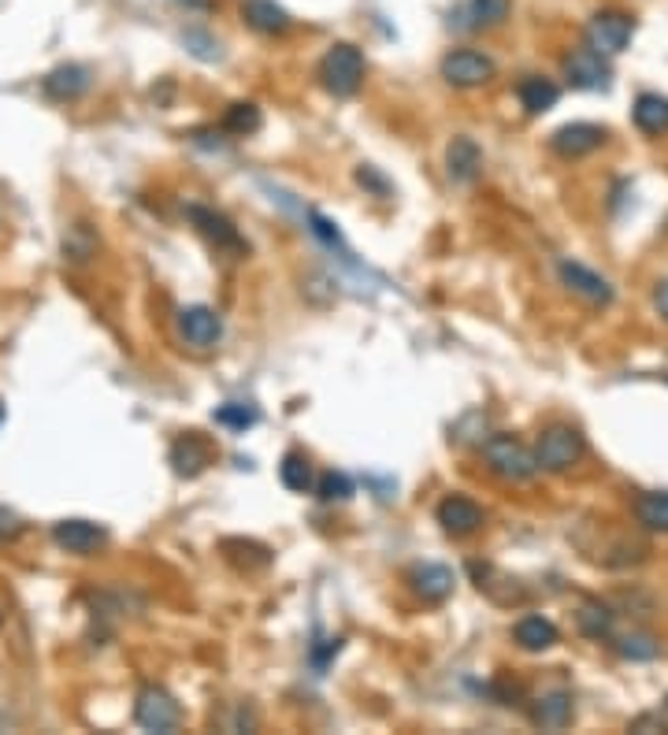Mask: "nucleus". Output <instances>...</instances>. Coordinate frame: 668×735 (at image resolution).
<instances>
[{
  "mask_svg": "<svg viewBox=\"0 0 668 735\" xmlns=\"http://www.w3.org/2000/svg\"><path fill=\"white\" fill-rule=\"evenodd\" d=\"M320 82L327 93H335V98H353L360 90V82H364V52L357 45H349V41H338L323 52L320 60Z\"/></svg>",
  "mask_w": 668,
  "mask_h": 735,
  "instance_id": "obj_1",
  "label": "nucleus"
},
{
  "mask_svg": "<svg viewBox=\"0 0 668 735\" xmlns=\"http://www.w3.org/2000/svg\"><path fill=\"white\" fill-rule=\"evenodd\" d=\"M483 461L497 479H505V483H527V479L538 472L535 453L520 439H513V435H491V439L483 442Z\"/></svg>",
  "mask_w": 668,
  "mask_h": 735,
  "instance_id": "obj_2",
  "label": "nucleus"
},
{
  "mask_svg": "<svg viewBox=\"0 0 668 735\" xmlns=\"http://www.w3.org/2000/svg\"><path fill=\"white\" fill-rule=\"evenodd\" d=\"M579 457H583V435L576 428H568V423H554V428L538 435L535 461L543 472H568L572 465H579Z\"/></svg>",
  "mask_w": 668,
  "mask_h": 735,
  "instance_id": "obj_3",
  "label": "nucleus"
},
{
  "mask_svg": "<svg viewBox=\"0 0 668 735\" xmlns=\"http://www.w3.org/2000/svg\"><path fill=\"white\" fill-rule=\"evenodd\" d=\"M631 34H635V19L628 12H617V8L594 12L587 23V45L598 49L602 57H620L631 45Z\"/></svg>",
  "mask_w": 668,
  "mask_h": 735,
  "instance_id": "obj_4",
  "label": "nucleus"
},
{
  "mask_svg": "<svg viewBox=\"0 0 668 735\" xmlns=\"http://www.w3.org/2000/svg\"><path fill=\"white\" fill-rule=\"evenodd\" d=\"M134 721L142 724L145 732H175L178 721H183V710H178V702L167 695L164 687L148 684V687L137 691Z\"/></svg>",
  "mask_w": 668,
  "mask_h": 735,
  "instance_id": "obj_5",
  "label": "nucleus"
},
{
  "mask_svg": "<svg viewBox=\"0 0 668 735\" xmlns=\"http://www.w3.org/2000/svg\"><path fill=\"white\" fill-rule=\"evenodd\" d=\"M442 79L458 90H475L494 79V60L480 49H453L442 60Z\"/></svg>",
  "mask_w": 668,
  "mask_h": 735,
  "instance_id": "obj_6",
  "label": "nucleus"
},
{
  "mask_svg": "<svg viewBox=\"0 0 668 735\" xmlns=\"http://www.w3.org/2000/svg\"><path fill=\"white\" fill-rule=\"evenodd\" d=\"M565 74L568 82L576 90H609V79H613V68H609V57H602L598 49L590 45H579L572 49L565 57Z\"/></svg>",
  "mask_w": 668,
  "mask_h": 735,
  "instance_id": "obj_7",
  "label": "nucleus"
},
{
  "mask_svg": "<svg viewBox=\"0 0 668 735\" xmlns=\"http://www.w3.org/2000/svg\"><path fill=\"white\" fill-rule=\"evenodd\" d=\"M557 272H561V283H565L576 297H583L587 305L606 308V305L613 302L609 279H606V275H598V272H590L587 264H579V261H561Z\"/></svg>",
  "mask_w": 668,
  "mask_h": 735,
  "instance_id": "obj_8",
  "label": "nucleus"
},
{
  "mask_svg": "<svg viewBox=\"0 0 668 735\" xmlns=\"http://www.w3.org/2000/svg\"><path fill=\"white\" fill-rule=\"evenodd\" d=\"M178 335H183L186 346L194 349H212L223 338V319L216 308L208 305H189L178 313Z\"/></svg>",
  "mask_w": 668,
  "mask_h": 735,
  "instance_id": "obj_9",
  "label": "nucleus"
},
{
  "mask_svg": "<svg viewBox=\"0 0 668 735\" xmlns=\"http://www.w3.org/2000/svg\"><path fill=\"white\" fill-rule=\"evenodd\" d=\"M52 542H56L60 550L68 553H79V558H90V553H97L104 542H109V531L101 524H93V520H60V524H52Z\"/></svg>",
  "mask_w": 668,
  "mask_h": 735,
  "instance_id": "obj_10",
  "label": "nucleus"
},
{
  "mask_svg": "<svg viewBox=\"0 0 668 735\" xmlns=\"http://www.w3.org/2000/svg\"><path fill=\"white\" fill-rule=\"evenodd\" d=\"M439 524H442V531L445 535H453V539H464V535H475V531L483 528V509L472 502V498H464V494H450V498H442L439 502Z\"/></svg>",
  "mask_w": 668,
  "mask_h": 735,
  "instance_id": "obj_11",
  "label": "nucleus"
},
{
  "mask_svg": "<svg viewBox=\"0 0 668 735\" xmlns=\"http://www.w3.org/2000/svg\"><path fill=\"white\" fill-rule=\"evenodd\" d=\"M606 126L598 123H565L561 131H554V137H549V145H554V153L568 156V160H579L594 153V149L606 145Z\"/></svg>",
  "mask_w": 668,
  "mask_h": 735,
  "instance_id": "obj_12",
  "label": "nucleus"
},
{
  "mask_svg": "<svg viewBox=\"0 0 668 735\" xmlns=\"http://www.w3.org/2000/svg\"><path fill=\"white\" fill-rule=\"evenodd\" d=\"M186 216L194 220V227L205 234V238L216 245V249H227V253H246L249 245L241 242V234L235 231V223H230L223 212H212V208H201V205H189Z\"/></svg>",
  "mask_w": 668,
  "mask_h": 735,
  "instance_id": "obj_13",
  "label": "nucleus"
},
{
  "mask_svg": "<svg viewBox=\"0 0 668 735\" xmlns=\"http://www.w3.org/2000/svg\"><path fill=\"white\" fill-rule=\"evenodd\" d=\"M409 588L417 591V599L439 605L453 594L458 580H453V569H445L439 561H423L417 569H409Z\"/></svg>",
  "mask_w": 668,
  "mask_h": 735,
  "instance_id": "obj_14",
  "label": "nucleus"
},
{
  "mask_svg": "<svg viewBox=\"0 0 668 735\" xmlns=\"http://www.w3.org/2000/svg\"><path fill=\"white\" fill-rule=\"evenodd\" d=\"M41 90H45L49 101H79L82 93L90 90V71L82 68V63H60V68H52L45 74V82H41Z\"/></svg>",
  "mask_w": 668,
  "mask_h": 735,
  "instance_id": "obj_15",
  "label": "nucleus"
},
{
  "mask_svg": "<svg viewBox=\"0 0 668 735\" xmlns=\"http://www.w3.org/2000/svg\"><path fill=\"white\" fill-rule=\"evenodd\" d=\"M445 172H450L453 183H461V186L475 183L483 172V149L475 145L469 134L453 137L450 149H445Z\"/></svg>",
  "mask_w": 668,
  "mask_h": 735,
  "instance_id": "obj_16",
  "label": "nucleus"
},
{
  "mask_svg": "<svg viewBox=\"0 0 668 735\" xmlns=\"http://www.w3.org/2000/svg\"><path fill=\"white\" fill-rule=\"evenodd\" d=\"M241 19L257 30V34H286L290 30V16L275 0H241Z\"/></svg>",
  "mask_w": 668,
  "mask_h": 735,
  "instance_id": "obj_17",
  "label": "nucleus"
},
{
  "mask_svg": "<svg viewBox=\"0 0 668 735\" xmlns=\"http://www.w3.org/2000/svg\"><path fill=\"white\" fill-rule=\"evenodd\" d=\"M513 639L520 650H527V654H543V650L557 646L561 632L554 627V621H546V616H524V621H516Z\"/></svg>",
  "mask_w": 668,
  "mask_h": 735,
  "instance_id": "obj_18",
  "label": "nucleus"
},
{
  "mask_svg": "<svg viewBox=\"0 0 668 735\" xmlns=\"http://www.w3.org/2000/svg\"><path fill=\"white\" fill-rule=\"evenodd\" d=\"M631 120L643 134H650V137L668 134V98H661V93H643L631 109Z\"/></svg>",
  "mask_w": 668,
  "mask_h": 735,
  "instance_id": "obj_19",
  "label": "nucleus"
},
{
  "mask_svg": "<svg viewBox=\"0 0 668 735\" xmlns=\"http://www.w3.org/2000/svg\"><path fill=\"white\" fill-rule=\"evenodd\" d=\"M516 93H520V104H524V109H527V115H543V112H549V109H554V104H557V98H561L557 82L543 79V74H527V79L516 86Z\"/></svg>",
  "mask_w": 668,
  "mask_h": 735,
  "instance_id": "obj_20",
  "label": "nucleus"
},
{
  "mask_svg": "<svg viewBox=\"0 0 668 735\" xmlns=\"http://www.w3.org/2000/svg\"><path fill=\"white\" fill-rule=\"evenodd\" d=\"M532 721L538 724V728H546V732L568 728V724H572V695H565V691H554V695H543V698L535 702Z\"/></svg>",
  "mask_w": 668,
  "mask_h": 735,
  "instance_id": "obj_21",
  "label": "nucleus"
},
{
  "mask_svg": "<svg viewBox=\"0 0 668 735\" xmlns=\"http://www.w3.org/2000/svg\"><path fill=\"white\" fill-rule=\"evenodd\" d=\"M208 461H212V450L197 439V435H183V439L172 446V465H175L178 476H197V472H205Z\"/></svg>",
  "mask_w": 668,
  "mask_h": 735,
  "instance_id": "obj_22",
  "label": "nucleus"
},
{
  "mask_svg": "<svg viewBox=\"0 0 668 735\" xmlns=\"http://www.w3.org/2000/svg\"><path fill=\"white\" fill-rule=\"evenodd\" d=\"M279 479H282L286 490H294V494H305V490H312V483H316L312 461L305 453L290 450V453L282 457V465H279Z\"/></svg>",
  "mask_w": 668,
  "mask_h": 735,
  "instance_id": "obj_23",
  "label": "nucleus"
},
{
  "mask_svg": "<svg viewBox=\"0 0 668 735\" xmlns=\"http://www.w3.org/2000/svg\"><path fill=\"white\" fill-rule=\"evenodd\" d=\"M469 19L472 23L469 27H475V30H494V27H502L505 19H508V12H513V0H469Z\"/></svg>",
  "mask_w": 668,
  "mask_h": 735,
  "instance_id": "obj_24",
  "label": "nucleus"
},
{
  "mask_svg": "<svg viewBox=\"0 0 668 735\" xmlns=\"http://www.w3.org/2000/svg\"><path fill=\"white\" fill-rule=\"evenodd\" d=\"M635 517H639L643 528L665 531V535H668V490H654V494H643L639 502H635Z\"/></svg>",
  "mask_w": 668,
  "mask_h": 735,
  "instance_id": "obj_25",
  "label": "nucleus"
},
{
  "mask_svg": "<svg viewBox=\"0 0 668 735\" xmlns=\"http://www.w3.org/2000/svg\"><path fill=\"white\" fill-rule=\"evenodd\" d=\"M579 627L590 639H606L613 632V610L609 605H602V602H587L579 610Z\"/></svg>",
  "mask_w": 668,
  "mask_h": 735,
  "instance_id": "obj_26",
  "label": "nucleus"
},
{
  "mask_svg": "<svg viewBox=\"0 0 668 735\" xmlns=\"http://www.w3.org/2000/svg\"><path fill=\"white\" fill-rule=\"evenodd\" d=\"M223 126H227L230 134L260 131V109H257V104H230L227 115H223Z\"/></svg>",
  "mask_w": 668,
  "mask_h": 735,
  "instance_id": "obj_27",
  "label": "nucleus"
},
{
  "mask_svg": "<svg viewBox=\"0 0 668 735\" xmlns=\"http://www.w3.org/2000/svg\"><path fill=\"white\" fill-rule=\"evenodd\" d=\"M617 650L624 657H631V662H654L657 654H661V643H657L654 635H624L620 643H617Z\"/></svg>",
  "mask_w": 668,
  "mask_h": 735,
  "instance_id": "obj_28",
  "label": "nucleus"
},
{
  "mask_svg": "<svg viewBox=\"0 0 668 735\" xmlns=\"http://www.w3.org/2000/svg\"><path fill=\"white\" fill-rule=\"evenodd\" d=\"M219 423H227V428H249V423H257V409L253 405H241V401H227L223 409L216 412Z\"/></svg>",
  "mask_w": 668,
  "mask_h": 735,
  "instance_id": "obj_29",
  "label": "nucleus"
},
{
  "mask_svg": "<svg viewBox=\"0 0 668 735\" xmlns=\"http://www.w3.org/2000/svg\"><path fill=\"white\" fill-rule=\"evenodd\" d=\"M316 490H320L323 502H346L349 494H353V487H349V479L342 472H327L320 476V483H316Z\"/></svg>",
  "mask_w": 668,
  "mask_h": 735,
  "instance_id": "obj_30",
  "label": "nucleus"
},
{
  "mask_svg": "<svg viewBox=\"0 0 668 735\" xmlns=\"http://www.w3.org/2000/svg\"><path fill=\"white\" fill-rule=\"evenodd\" d=\"M19 531H23V528H19V517L12 513V509L0 506V542H4V539H16Z\"/></svg>",
  "mask_w": 668,
  "mask_h": 735,
  "instance_id": "obj_31",
  "label": "nucleus"
},
{
  "mask_svg": "<svg viewBox=\"0 0 668 735\" xmlns=\"http://www.w3.org/2000/svg\"><path fill=\"white\" fill-rule=\"evenodd\" d=\"M654 305H657V313H661V316L668 319V279H665V283H657V290H654Z\"/></svg>",
  "mask_w": 668,
  "mask_h": 735,
  "instance_id": "obj_32",
  "label": "nucleus"
},
{
  "mask_svg": "<svg viewBox=\"0 0 668 735\" xmlns=\"http://www.w3.org/2000/svg\"><path fill=\"white\" fill-rule=\"evenodd\" d=\"M0 423H4V405H0Z\"/></svg>",
  "mask_w": 668,
  "mask_h": 735,
  "instance_id": "obj_33",
  "label": "nucleus"
},
{
  "mask_svg": "<svg viewBox=\"0 0 668 735\" xmlns=\"http://www.w3.org/2000/svg\"><path fill=\"white\" fill-rule=\"evenodd\" d=\"M665 713H668V698H665Z\"/></svg>",
  "mask_w": 668,
  "mask_h": 735,
  "instance_id": "obj_34",
  "label": "nucleus"
}]
</instances>
